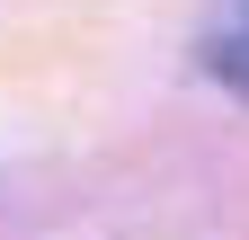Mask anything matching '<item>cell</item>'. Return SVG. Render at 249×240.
<instances>
[{"mask_svg":"<svg viewBox=\"0 0 249 240\" xmlns=\"http://www.w3.org/2000/svg\"><path fill=\"white\" fill-rule=\"evenodd\" d=\"M205 71L249 98V0H223V9H213V27H205Z\"/></svg>","mask_w":249,"mask_h":240,"instance_id":"cell-1","label":"cell"}]
</instances>
